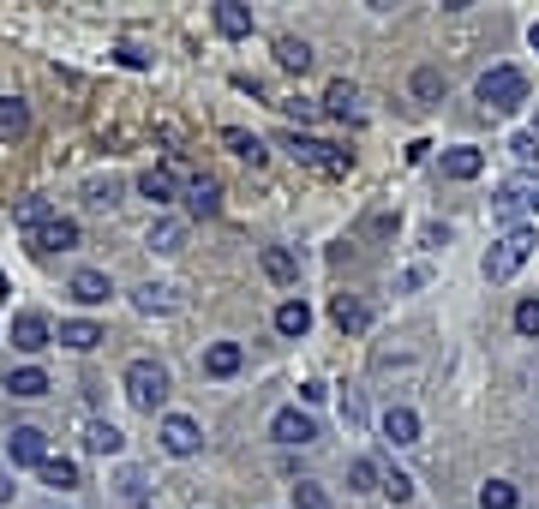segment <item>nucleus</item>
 <instances>
[{
  "label": "nucleus",
  "instance_id": "bb28decb",
  "mask_svg": "<svg viewBox=\"0 0 539 509\" xmlns=\"http://www.w3.org/2000/svg\"><path fill=\"white\" fill-rule=\"evenodd\" d=\"M216 30H222V36H252V12L234 6V0H222V6H216Z\"/></svg>",
  "mask_w": 539,
  "mask_h": 509
},
{
  "label": "nucleus",
  "instance_id": "aec40b11",
  "mask_svg": "<svg viewBox=\"0 0 539 509\" xmlns=\"http://www.w3.org/2000/svg\"><path fill=\"white\" fill-rule=\"evenodd\" d=\"M330 318H336V324H342L348 336H360V330L372 324V312H366V300H354V294H336V300H330Z\"/></svg>",
  "mask_w": 539,
  "mask_h": 509
},
{
  "label": "nucleus",
  "instance_id": "0eeeda50",
  "mask_svg": "<svg viewBox=\"0 0 539 509\" xmlns=\"http://www.w3.org/2000/svg\"><path fill=\"white\" fill-rule=\"evenodd\" d=\"M162 450H168V456H198V450H204L198 420H192V414H168V420H162Z\"/></svg>",
  "mask_w": 539,
  "mask_h": 509
},
{
  "label": "nucleus",
  "instance_id": "de8ad7c7",
  "mask_svg": "<svg viewBox=\"0 0 539 509\" xmlns=\"http://www.w3.org/2000/svg\"><path fill=\"white\" fill-rule=\"evenodd\" d=\"M528 42H534V54H539V24H534V30H528Z\"/></svg>",
  "mask_w": 539,
  "mask_h": 509
},
{
  "label": "nucleus",
  "instance_id": "a18cd8bd",
  "mask_svg": "<svg viewBox=\"0 0 539 509\" xmlns=\"http://www.w3.org/2000/svg\"><path fill=\"white\" fill-rule=\"evenodd\" d=\"M522 192H528V204H534V210H539V180H528V186H522Z\"/></svg>",
  "mask_w": 539,
  "mask_h": 509
},
{
  "label": "nucleus",
  "instance_id": "a878e982",
  "mask_svg": "<svg viewBox=\"0 0 539 509\" xmlns=\"http://www.w3.org/2000/svg\"><path fill=\"white\" fill-rule=\"evenodd\" d=\"M36 474H42V486H54V492H72V486H78V462H72V456H48Z\"/></svg>",
  "mask_w": 539,
  "mask_h": 509
},
{
  "label": "nucleus",
  "instance_id": "2eb2a0df",
  "mask_svg": "<svg viewBox=\"0 0 539 509\" xmlns=\"http://www.w3.org/2000/svg\"><path fill=\"white\" fill-rule=\"evenodd\" d=\"M444 174L450 180H480L486 174V156L474 144H456V150H444Z\"/></svg>",
  "mask_w": 539,
  "mask_h": 509
},
{
  "label": "nucleus",
  "instance_id": "37998d69",
  "mask_svg": "<svg viewBox=\"0 0 539 509\" xmlns=\"http://www.w3.org/2000/svg\"><path fill=\"white\" fill-rule=\"evenodd\" d=\"M324 396H330V390H324V384H300V402H306V408H318V402H324Z\"/></svg>",
  "mask_w": 539,
  "mask_h": 509
},
{
  "label": "nucleus",
  "instance_id": "423d86ee",
  "mask_svg": "<svg viewBox=\"0 0 539 509\" xmlns=\"http://www.w3.org/2000/svg\"><path fill=\"white\" fill-rule=\"evenodd\" d=\"M6 456H12V468H42L48 462V432L42 426H12Z\"/></svg>",
  "mask_w": 539,
  "mask_h": 509
},
{
  "label": "nucleus",
  "instance_id": "4468645a",
  "mask_svg": "<svg viewBox=\"0 0 539 509\" xmlns=\"http://www.w3.org/2000/svg\"><path fill=\"white\" fill-rule=\"evenodd\" d=\"M384 438H390V444H396V450H408V444H420V414H414V408H402V402H396V408H390V414H384Z\"/></svg>",
  "mask_w": 539,
  "mask_h": 509
},
{
  "label": "nucleus",
  "instance_id": "7c9ffc66",
  "mask_svg": "<svg viewBox=\"0 0 539 509\" xmlns=\"http://www.w3.org/2000/svg\"><path fill=\"white\" fill-rule=\"evenodd\" d=\"M522 498H516V486L510 480H486L480 486V509H516Z\"/></svg>",
  "mask_w": 539,
  "mask_h": 509
},
{
  "label": "nucleus",
  "instance_id": "cd10ccee",
  "mask_svg": "<svg viewBox=\"0 0 539 509\" xmlns=\"http://www.w3.org/2000/svg\"><path fill=\"white\" fill-rule=\"evenodd\" d=\"M24 126H30V108L18 96H0V138H18Z\"/></svg>",
  "mask_w": 539,
  "mask_h": 509
},
{
  "label": "nucleus",
  "instance_id": "79ce46f5",
  "mask_svg": "<svg viewBox=\"0 0 539 509\" xmlns=\"http://www.w3.org/2000/svg\"><path fill=\"white\" fill-rule=\"evenodd\" d=\"M120 492H126L132 504H144V474H138V468H126V474H120Z\"/></svg>",
  "mask_w": 539,
  "mask_h": 509
},
{
  "label": "nucleus",
  "instance_id": "9d476101",
  "mask_svg": "<svg viewBox=\"0 0 539 509\" xmlns=\"http://www.w3.org/2000/svg\"><path fill=\"white\" fill-rule=\"evenodd\" d=\"M180 198H186L192 216H216V210H222V186H216L210 174H192V180L180 186Z\"/></svg>",
  "mask_w": 539,
  "mask_h": 509
},
{
  "label": "nucleus",
  "instance_id": "393cba45",
  "mask_svg": "<svg viewBox=\"0 0 539 509\" xmlns=\"http://www.w3.org/2000/svg\"><path fill=\"white\" fill-rule=\"evenodd\" d=\"M276 330H282V336H306V330H312V306H306V300H282V306H276Z\"/></svg>",
  "mask_w": 539,
  "mask_h": 509
},
{
  "label": "nucleus",
  "instance_id": "f03ea898",
  "mask_svg": "<svg viewBox=\"0 0 539 509\" xmlns=\"http://www.w3.org/2000/svg\"><path fill=\"white\" fill-rule=\"evenodd\" d=\"M534 246H539L534 228H504V240H492V252H486V276H492V282H510V276L534 258Z\"/></svg>",
  "mask_w": 539,
  "mask_h": 509
},
{
  "label": "nucleus",
  "instance_id": "39448f33",
  "mask_svg": "<svg viewBox=\"0 0 539 509\" xmlns=\"http://www.w3.org/2000/svg\"><path fill=\"white\" fill-rule=\"evenodd\" d=\"M270 438L288 444V450H306V444H318V420H312L306 408H282V414L270 420Z\"/></svg>",
  "mask_w": 539,
  "mask_h": 509
},
{
  "label": "nucleus",
  "instance_id": "a19ab883",
  "mask_svg": "<svg viewBox=\"0 0 539 509\" xmlns=\"http://www.w3.org/2000/svg\"><path fill=\"white\" fill-rule=\"evenodd\" d=\"M114 60H120V66H132V72H138V66H150V54H144L138 42H120V48H114Z\"/></svg>",
  "mask_w": 539,
  "mask_h": 509
},
{
  "label": "nucleus",
  "instance_id": "412c9836",
  "mask_svg": "<svg viewBox=\"0 0 539 509\" xmlns=\"http://www.w3.org/2000/svg\"><path fill=\"white\" fill-rule=\"evenodd\" d=\"M240 360H246L240 342H210V348H204V372H210V378H234Z\"/></svg>",
  "mask_w": 539,
  "mask_h": 509
},
{
  "label": "nucleus",
  "instance_id": "9b49d317",
  "mask_svg": "<svg viewBox=\"0 0 539 509\" xmlns=\"http://www.w3.org/2000/svg\"><path fill=\"white\" fill-rule=\"evenodd\" d=\"M222 144H228L240 162H252V168H264V162H270V144H264L258 132H246V126H228V132H222Z\"/></svg>",
  "mask_w": 539,
  "mask_h": 509
},
{
  "label": "nucleus",
  "instance_id": "2f4dec72",
  "mask_svg": "<svg viewBox=\"0 0 539 509\" xmlns=\"http://www.w3.org/2000/svg\"><path fill=\"white\" fill-rule=\"evenodd\" d=\"M276 60H282L288 72H306V66H312V48L294 42V36H282V42H276Z\"/></svg>",
  "mask_w": 539,
  "mask_h": 509
},
{
  "label": "nucleus",
  "instance_id": "6ab92c4d",
  "mask_svg": "<svg viewBox=\"0 0 539 509\" xmlns=\"http://www.w3.org/2000/svg\"><path fill=\"white\" fill-rule=\"evenodd\" d=\"M84 450H90V456H120V450H126V432L108 426V420H90V426H84Z\"/></svg>",
  "mask_w": 539,
  "mask_h": 509
},
{
  "label": "nucleus",
  "instance_id": "a211bd4d",
  "mask_svg": "<svg viewBox=\"0 0 539 509\" xmlns=\"http://www.w3.org/2000/svg\"><path fill=\"white\" fill-rule=\"evenodd\" d=\"M6 396H18V402L48 396V372H42V366H18V372H6Z\"/></svg>",
  "mask_w": 539,
  "mask_h": 509
},
{
  "label": "nucleus",
  "instance_id": "c03bdc74",
  "mask_svg": "<svg viewBox=\"0 0 539 509\" xmlns=\"http://www.w3.org/2000/svg\"><path fill=\"white\" fill-rule=\"evenodd\" d=\"M0 504H12V474H0Z\"/></svg>",
  "mask_w": 539,
  "mask_h": 509
},
{
  "label": "nucleus",
  "instance_id": "5701e85b",
  "mask_svg": "<svg viewBox=\"0 0 539 509\" xmlns=\"http://www.w3.org/2000/svg\"><path fill=\"white\" fill-rule=\"evenodd\" d=\"M108 294H114V288H108L102 270H78V276H72V300H78V306H102Z\"/></svg>",
  "mask_w": 539,
  "mask_h": 509
},
{
  "label": "nucleus",
  "instance_id": "f257e3e1",
  "mask_svg": "<svg viewBox=\"0 0 539 509\" xmlns=\"http://www.w3.org/2000/svg\"><path fill=\"white\" fill-rule=\"evenodd\" d=\"M282 150H288L294 162H306V168L330 174V180H342V174L354 168V150H342V144H324V138H306V132H282Z\"/></svg>",
  "mask_w": 539,
  "mask_h": 509
},
{
  "label": "nucleus",
  "instance_id": "c756f323",
  "mask_svg": "<svg viewBox=\"0 0 539 509\" xmlns=\"http://www.w3.org/2000/svg\"><path fill=\"white\" fill-rule=\"evenodd\" d=\"M48 216H54V210H48V198H24V204H18V210H12V222H18V228H24V234H36V228H42V222H48Z\"/></svg>",
  "mask_w": 539,
  "mask_h": 509
},
{
  "label": "nucleus",
  "instance_id": "b1692460",
  "mask_svg": "<svg viewBox=\"0 0 539 509\" xmlns=\"http://www.w3.org/2000/svg\"><path fill=\"white\" fill-rule=\"evenodd\" d=\"M324 108H330L336 120H354V114H360V90H354L348 78H336V84L324 90Z\"/></svg>",
  "mask_w": 539,
  "mask_h": 509
},
{
  "label": "nucleus",
  "instance_id": "49530a36",
  "mask_svg": "<svg viewBox=\"0 0 539 509\" xmlns=\"http://www.w3.org/2000/svg\"><path fill=\"white\" fill-rule=\"evenodd\" d=\"M6 294H12V282H6V270H0V300H6Z\"/></svg>",
  "mask_w": 539,
  "mask_h": 509
},
{
  "label": "nucleus",
  "instance_id": "1a4fd4ad",
  "mask_svg": "<svg viewBox=\"0 0 539 509\" xmlns=\"http://www.w3.org/2000/svg\"><path fill=\"white\" fill-rule=\"evenodd\" d=\"M78 246V222L72 216H48L36 234H30V252H72Z\"/></svg>",
  "mask_w": 539,
  "mask_h": 509
},
{
  "label": "nucleus",
  "instance_id": "58836bf2",
  "mask_svg": "<svg viewBox=\"0 0 539 509\" xmlns=\"http://www.w3.org/2000/svg\"><path fill=\"white\" fill-rule=\"evenodd\" d=\"M516 330H522V336H539V300H522V306H516Z\"/></svg>",
  "mask_w": 539,
  "mask_h": 509
},
{
  "label": "nucleus",
  "instance_id": "f3484780",
  "mask_svg": "<svg viewBox=\"0 0 539 509\" xmlns=\"http://www.w3.org/2000/svg\"><path fill=\"white\" fill-rule=\"evenodd\" d=\"M132 306H138V312H180V288L144 282V288H132Z\"/></svg>",
  "mask_w": 539,
  "mask_h": 509
},
{
  "label": "nucleus",
  "instance_id": "09e8293b",
  "mask_svg": "<svg viewBox=\"0 0 539 509\" xmlns=\"http://www.w3.org/2000/svg\"><path fill=\"white\" fill-rule=\"evenodd\" d=\"M132 509H156V504H132Z\"/></svg>",
  "mask_w": 539,
  "mask_h": 509
},
{
  "label": "nucleus",
  "instance_id": "4c0bfd02",
  "mask_svg": "<svg viewBox=\"0 0 539 509\" xmlns=\"http://www.w3.org/2000/svg\"><path fill=\"white\" fill-rule=\"evenodd\" d=\"M342 420H348V426H366V396H360V390L342 396Z\"/></svg>",
  "mask_w": 539,
  "mask_h": 509
},
{
  "label": "nucleus",
  "instance_id": "20e7f679",
  "mask_svg": "<svg viewBox=\"0 0 539 509\" xmlns=\"http://www.w3.org/2000/svg\"><path fill=\"white\" fill-rule=\"evenodd\" d=\"M480 102H486L492 114H504V108H516V102H528V72H522V66H492V72L480 78Z\"/></svg>",
  "mask_w": 539,
  "mask_h": 509
},
{
  "label": "nucleus",
  "instance_id": "dca6fc26",
  "mask_svg": "<svg viewBox=\"0 0 539 509\" xmlns=\"http://www.w3.org/2000/svg\"><path fill=\"white\" fill-rule=\"evenodd\" d=\"M264 276H270L276 288H294V282H300V258H294L288 246H264Z\"/></svg>",
  "mask_w": 539,
  "mask_h": 509
},
{
  "label": "nucleus",
  "instance_id": "c9c22d12",
  "mask_svg": "<svg viewBox=\"0 0 539 509\" xmlns=\"http://www.w3.org/2000/svg\"><path fill=\"white\" fill-rule=\"evenodd\" d=\"M90 204H96V210L120 204V180H90Z\"/></svg>",
  "mask_w": 539,
  "mask_h": 509
},
{
  "label": "nucleus",
  "instance_id": "473e14b6",
  "mask_svg": "<svg viewBox=\"0 0 539 509\" xmlns=\"http://www.w3.org/2000/svg\"><path fill=\"white\" fill-rule=\"evenodd\" d=\"M414 96H420V102H438V96H444V72H438V66H420V72H414Z\"/></svg>",
  "mask_w": 539,
  "mask_h": 509
},
{
  "label": "nucleus",
  "instance_id": "c85d7f7f",
  "mask_svg": "<svg viewBox=\"0 0 539 509\" xmlns=\"http://www.w3.org/2000/svg\"><path fill=\"white\" fill-rule=\"evenodd\" d=\"M522 210H528V192H522V186H504V192H498V222L522 228Z\"/></svg>",
  "mask_w": 539,
  "mask_h": 509
},
{
  "label": "nucleus",
  "instance_id": "4be33fe9",
  "mask_svg": "<svg viewBox=\"0 0 539 509\" xmlns=\"http://www.w3.org/2000/svg\"><path fill=\"white\" fill-rule=\"evenodd\" d=\"M180 240H186V222H180V216H162V222H150V234H144L150 252H180Z\"/></svg>",
  "mask_w": 539,
  "mask_h": 509
},
{
  "label": "nucleus",
  "instance_id": "f8f14e48",
  "mask_svg": "<svg viewBox=\"0 0 539 509\" xmlns=\"http://www.w3.org/2000/svg\"><path fill=\"white\" fill-rule=\"evenodd\" d=\"M138 192H144L150 204H174V198H180V180H174V168H162V162H156V168H144V174H138Z\"/></svg>",
  "mask_w": 539,
  "mask_h": 509
},
{
  "label": "nucleus",
  "instance_id": "72a5a7b5",
  "mask_svg": "<svg viewBox=\"0 0 539 509\" xmlns=\"http://www.w3.org/2000/svg\"><path fill=\"white\" fill-rule=\"evenodd\" d=\"M348 480H354V492H384V474H378V462H354V468H348Z\"/></svg>",
  "mask_w": 539,
  "mask_h": 509
},
{
  "label": "nucleus",
  "instance_id": "ea45409f",
  "mask_svg": "<svg viewBox=\"0 0 539 509\" xmlns=\"http://www.w3.org/2000/svg\"><path fill=\"white\" fill-rule=\"evenodd\" d=\"M510 156H516V162H534V156H539V138H534V132H516V138H510Z\"/></svg>",
  "mask_w": 539,
  "mask_h": 509
},
{
  "label": "nucleus",
  "instance_id": "7ed1b4c3",
  "mask_svg": "<svg viewBox=\"0 0 539 509\" xmlns=\"http://www.w3.org/2000/svg\"><path fill=\"white\" fill-rule=\"evenodd\" d=\"M126 402L144 408V414H156V408L168 402V366H156V360H132V366H126Z\"/></svg>",
  "mask_w": 539,
  "mask_h": 509
},
{
  "label": "nucleus",
  "instance_id": "e433bc0d",
  "mask_svg": "<svg viewBox=\"0 0 539 509\" xmlns=\"http://www.w3.org/2000/svg\"><path fill=\"white\" fill-rule=\"evenodd\" d=\"M384 492H390L396 504H408V498H414V480H408L402 468H390V474H384Z\"/></svg>",
  "mask_w": 539,
  "mask_h": 509
},
{
  "label": "nucleus",
  "instance_id": "ddd939ff",
  "mask_svg": "<svg viewBox=\"0 0 539 509\" xmlns=\"http://www.w3.org/2000/svg\"><path fill=\"white\" fill-rule=\"evenodd\" d=\"M54 342L72 348V354H90V348L102 342V324H90V318H66V324L54 330Z\"/></svg>",
  "mask_w": 539,
  "mask_h": 509
},
{
  "label": "nucleus",
  "instance_id": "8fccbe9b",
  "mask_svg": "<svg viewBox=\"0 0 539 509\" xmlns=\"http://www.w3.org/2000/svg\"><path fill=\"white\" fill-rule=\"evenodd\" d=\"M534 138H539V120H534Z\"/></svg>",
  "mask_w": 539,
  "mask_h": 509
},
{
  "label": "nucleus",
  "instance_id": "6e6552de",
  "mask_svg": "<svg viewBox=\"0 0 539 509\" xmlns=\"http://www.w3.org/2000/svg\"><path fill=\"white\" fill-rule=\"evenodd\" d=\"M48 342H54V324H48L42 312H18V318H12V348H18V354H42Z\"/></svg>",
  "mask_w": 539,
  "mask_h": 509
},
{
  "label": "nucleus",
  "instance_id": "f704fd0d",
  "mask_svg": "<svg viewBox=\"0 0 539 509\" xmlns=\"http://www.w3.org/2000/svg\"><path fill=\"white\" fill-rule=\"evenodd\" d=\"M294 509H330V492L312 486V480H300V486H294Z\"/></svg>",
  "mask_w": 539,
  "mask_h": 509
}]
</instances>
